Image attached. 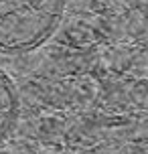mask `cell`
Returning a JSON list of instances; mask_svg holds the SVG:
<instances>
[{"label":"cell","instance_id":"obj_1","mask_svg":"<svg viewBox=\"0 0 148 154\" xmlns=\"http://www.w3.org/2000/svg\"><path fill=\"white\" fill-rule=\"evenodd\" d=\"M63 0H0V45L4 51H26L51 35Z\"/></svg>","mask_w":148,"mask_h":154},{"label":"cell","instance_id":"obj_2","mask_svg":"<svg viewBox=\"0 0 148 154\" xmlns=\"http://www.w3.org/2000/svg\"><path fill=\"white\" fill-rule=\"evenodd\" d=\"M16 109V101H12V93H10V83H8L6 75L2 77V132L6 136L10 122H12V114Z\"/></svg>","mask_w":148,"mask_h":154}]
</instances>
